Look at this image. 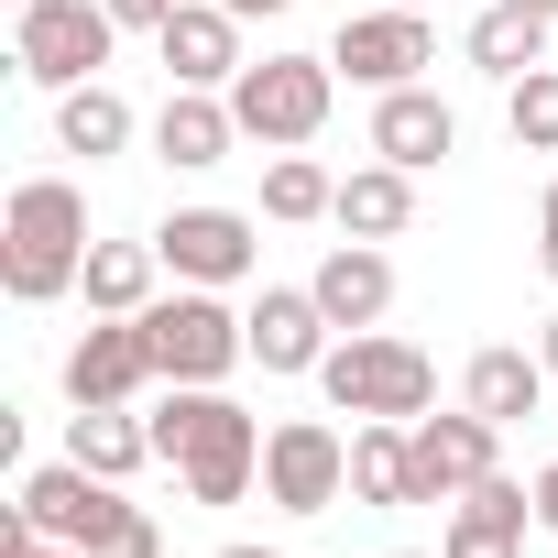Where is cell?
<instances>
[{"label": "cell", "mask_w": 558, "mask_h": 558, "mask_svg": "<svg viewBox=\"0 0 558 558\" xmlns=\"http://www.w3.org/2000/svg\"><path fill=\"white\" fill-rule=\"evenodd\" d=\"M66 460H88L99 482H132V471L154 460V427H143L132 405H77V416H66Z\"/></svg>", "instance_id": "23"}, {"label": "cell", "mask_w": 558, "mask_h": 558, "mask_svg": "<svg viewBox=\"0 0 558 558\" xmlns=\"http://www.w3.org/2000/svg\"><path fill=\"white\" fill-rule=\"evenodd\" d=\"M547 34H558V23H536V12H504V0H493V12L460 34V56H471L482 77H504V88H514L525 66H547Z\"/></svg>", "instance_id": "25"}, {"label": "cell", "mask_w": 558, "mask_h": 558, "mask_svg": "<svg viewBox=\"0 0 558 558\" xmlns=\"http://www.w3.org/2000/svg\"><path fill=\"white\" fill-rule=\"evenodd\" d=\"M504 12H536V23H558V0H504Z\"/></svg>", "instance_id": "34"}, {"label": "cell", "mask_w": 558, "mask_h": 558, "mask_svg": "<svg viewBox=\"0 0 558 558\" xmlns=\"http://www.w3.org/2000/svg\"><path fill=\"white\" fill-rule=\"evenodd\" d=\"M318 395H329L340 416H395V427H416V416L438 405V362H427L416 340H395V329H340L329 362H318Z\"/></svg>", "instance_id": "3"}, {"label": "cell", "mask_w": 558, "mask_h": 558, "mask_svg": "<svg viewBox=\"0 0 558 558\" xmlns=\"http://www.w3.org/2000/svg\"><path fill=\"white\" fill-rule=\"evenodd\" d=\"M56 143H66V154H88V165H110V154H132V99H121L110 77H88V88H66V99H56Z\"/></svg>", "instance_id": "24"}, {"label": "cell", "mask_w": 558, "mask_h": 558, "mask_svg": "<svg viewBox=\"0 0 558 558\" xmlns=\"http://www.w3.org/2000/svg\"><path fill=\"white\" fill-rule=\"evenodd\" d=\"M12 12H23V0H12Z\"/></svg>", "instance_id": "39"}, {"label": "cell", "mask_w": 558, "mask_h": 558, "mask_svg": "<svg viewBox=\"0 0 558 558\" xmlns=\"http://www.w3.org/2000/svg\"><path fill=\"white\" fill-rule=\"evenodd\" d=\"M154 252L175 286H252V263H263V219L252 208H165L154 219Z\"/></svg>", "instance_id": "7"}, {"label": "cell", "mask_w": 558, "mask_h": 558, "mask_svg": "<svg viewBox=\"0 0 558 558\" xmlns=\"http://www.w3.org/2000/svg\"><path fill=\"white\" fill-rule=\"evenodd\" d=\"M154 56H165V77L175 88H230L252 56H241V12L230 0H175V23L154 34Z\"/></svg>", "instance_id": "14"}, {"label": "cell", "mask_w": 558, "mask_h": 558, "mask_svg": "<svg viewBox=\"0 0 558 558\" xmlns=\"http://www.w3.org/2000/svg\"><path fill=\"white\" fill-rule=\"evenodd\" d=\"M230 12H241V23H263V12H296V0H230Z\"/></svg>", "instance_id": "33"}, {"label": "cell", "mask_w": 558, "mask_h": 558, "mask_svg": "<svg viewBox=\"0 0 558 558\" xmlns=\"http://www.w3.org/2000/svg\"><path fill=\"white\" fill-rule=\"evenodd\" d=\"M558 384H547V362L536 351H514V340H493V351H471V373H460V405H482L493 427H514V416H536Z\"/></svg>", "instance_id": "21"}, {"label": "cell", "mask_w": 558, "mask_h": 558, "mask_svg": "<svg viewBox=\"0 0 558 558\" xmlns=\"http://www.w3.org/2000/svg\"><path fill=\"white\" fill-rule=\"evenodd\" d=\"M143 384H165L154 329H143V318H88L77 351H66V405H132Z\"/></svg>", "instance_id": "11"}, {"label": "cell", "mask_w": 558, "mask_h": 558, "mask_svg": "<svg viewBox=\"0 0 558 558\" xmlns=\"http://www.w3.org/2000/svg\"><path fill=\"white\" fill-rule=\"evenodd\" d=\"M536 263H547V286H558V175H547V197H536Z\"/></svg>", "instance_id": "30"}, {"label": "cell", "mask_w": 558, "mask_h": 558, "mask_svg": "<svg viewBox=\"0 0 558 558\" xmlns=\"http://www.w3.org/2000/svg\"><path fill=\"white\" fill-rule=\"evenodd\" d=\"M143 329H154L165 384H230V373L252 362V318H241L219 286H175V296H154Z\"/></svg>", "instance_id": "5"}, {"label": "cell", "mask_w": 558, "mask_h": 558, "mask_svg": "<svg viewBox=\"0 0 558 558\" xmlns=\"http://www.w3.org/2000/svg\"><path fill=\"white\" fill-rule=\"evenodd\" d=\"M329 219H340V241H405V230H416V175L373 154V165L340 175V208H329Z\"/></svg>", "instance_id": "20"}, {"label": "cell", "mask_w": 558, "mask_h": 558, "mask_svg": "<svg viewBox=\"0 0 558 558\" xmlns=\"http://www.w3.org/2000/svg\"><path fill=\"white\" fill-rule=\"evenodd\" d=\"M154 274H165L154 230H143V241H88L77 296H88V318H143V307H154Z\"/></svg>", "instance_id": "22"}, {"label": "cell", "mask_w": 558, "mask_h": 558, "mask_svg": "<svg viewBox=\"0 0 558 558\" xmlns=\"http://www.w3.org/2000/svg\"><path fill=\"white\" fill-rule=\"evenodd\" d=\"M219 558H286V547H219Z\"/></svg>", "instance_id": "35"}, {"label": "cell", "mask_w": 558, "mask_h": 558, "mask_svg": "<svg viewBox=\"0 0 558 558\" xmlns=\"http://www.w3.org/2000/svg\"><path fill=\"white\" fill-rule=\"evenodd\" d=\"M405 12H438V0H405Z\"/></svg>", "instance_id": "37"}, {"label": "cell", "mask_w": 558, "mask_h": 558, "mask_svg": "<svg viewBox=\"0 0 558 558\" xmlns=\"http://www.w3.org/2000/svg\"><path fill=\"white\" fill-rule=\"evenodd\" d=\"M110 23H121V34H165V23H175V0H110Z\"/></svg>", "instance_id": "29"}, {"label": "cell", "mask_w": 558, "mask_h": 558, "mask_svg": "<svg viewBox=\"0 0 558 558\" xmlns=\"http://www.w3.org/2000/svg\"><path fill=\"white\" fill-rule=\"evenodd\" d=\"M88 197L66 175H23L12 208H0V286H12L23 307H56L77 296V274H88Z\"/></svg>", "instance_id": "2"}, {"label": "cell", "mask_w": 558, "mask_h": 558, "mask_svg": "<svg viewBox=\"0 0 558 558\" xmlns=\"http://www.w3.org/2000/svg\"><path fill=\"white\" fill-rule=\"evenodd\" d=\"M536 525H547V536H558V460H547V471H536Z\"/></svg>", "instance_id": "31"}, {"label": "cell", "mask_w": 558, "mask_h": 558, "mask_svg": "<svg viewBox=\"0 0 558 558\" xmlns=\"http://www.w3.org/2000/svg\"><path fill=\"white\" fill-rule=\"evenodd\" d=\"M536 362H547V384H558V318H547V329H536Z\"/></svg>", "instance_id": "32"}, {"label": "cell", "mask_w": 558, "mask_h": 558, "mask_svg": "<svg viewBox=\"0 0 558 558\" xmlns=\"http://www.w3.org/2000/svg\"><path fill=\"white\" fill-rule=\"evenodd\" d=\"M329 99H340V66L329 56H263V66L230 77L241 143H263V154H307L329 132Z\"/></svg>", "instance_id": "4"}, {"label": "cell", "mask_w": 558, "mask_h": 558, "mask_svg": "<svg viewBox=\"0 0 558 558\" xmlns=\"http://www.w3.org/2000/svg\"><path fill=\"white\" fill-rule=\"evenodd\" d=\"M99 558H165V525H154V514H132V525H121Z\"/></svg>", "instance_id": "28"}, {"label": "cell", "mask_w": 558, "mask_h": 558, "mask_svg": "<svg viewBox=\"0 0 558 558\" xmlns=\"http://www.w3.org/2000/svg\"><path fill=\"white\" fill-rule=\"evenodd\" d=\"M329 66L351 77V88H416L427 66H438V23L427 12H405V0H384V12H351L340 23V45H329Z\"/></svg>", "instance_id": "10"}, {"label": "cell", "mask_w": 558, "mask_h": 558, "mask_svg": "<svg viewBox=\"0 0 558 558\" xmlns=\"http://www.w3.org/2000/svg\"><path fill=\"white\" fill-rule=\"evenodd\" d=\"M482 471H504V427L482 416V405H460V416H416V482H427V504H460Z\"/></svg>", "instance_id": "12"}, {"label": "cell", "mask_w": 558, "mask_h": 558, "mask_svg": "<svg viewBox=\"0 0 558 558\" xmlns=\"http://www.w3.org/2000/svg\"><path fill=\"white\" fill-rule=\"evenodd\" d=\"M241 318H252V362H263V373H318V362H329V340H340V329H329V307H318L307 286H263Z\"/></svg>", "instance_id": "17"}, {"label": "cell", "mask_w": 558, "mask_h": 558, "mask_svg": "<svg viewBox=\"0 0 558 558\" xmlns=\"http://www.w3.org/2000/svg\"><path fill=\"white\" fill-rule=\"evenodd\" d=\"M395 558H427V547H395Z\"/></svg>", "instance_id": "38"}, {"label": "cell", "mask_w": 558, "mask_h": 558, "mask_svg": "<svg viewBox=\"0 0 558 558\" xmlns=\"http://www.w3.org/2000/svg\"><path fill=\"white\" fill-rule=\"evenodd\" d=\"M12 504H23V514H34V536H56V547H110V536L143 514V504H132L121 482H99L88 460H45Z\"/></svg>", "instance_id": "8"}, {"label": "cell", "mask_w": 558, "mask_h": 558, "mask_svg": "<svg viewBox=\"0 0 558 558\" xmlns=\"http://www.w3.org/2000/svg\"><path fill=\"white\" fill-rule=\"evenodd\" d=\"M45 558H99V547H56V536H45Z\"/></svg>", "instance_id": "36"}, {"label": "cell", "mask_w": 558, "mask_h": 558, "mask_svg": "<svg viewBox=\"0 0 558 558\" xmlns=\"http://www.w3.org/2000/svg\"><path fill=\"white\" fill-rule=\"evenodd\" d=\"M307 296L329 307V329H384V307H395V252H384V241H329L318 274H307Z\"/></svg>", "instance_id": "16"}, {"label": "cell", "mask_w": 558, "mask_h": 558, "mask_svg": "<svg viewBox=\"0 0 558 558\" xmlns=\"http://www.w3.org/2000/svg\"><path fill=\"white\" fill-rule=\"evenodd\" d=\"M373 154L405 165V175H427V165L460 154V110H449L427 77H416V88H384V99H373Z\"/></svg>", "instance_id": "15"}, {"label": "cell", "mask_w": 558, "mask_h": 558, "mask_svg": "<svg viewBox=\"0 0 558 558\" xmlns=\"http://www.w3.org/2000/svg\"><path fill=\"white\" fill-rule=\"evenodd\" d=\"M340 208V175L318 165V154H263V219H329Z\"/></svg>", "instance_id": "26"}, {"label": "cell", "mask_w": 558, "mask_h": 558, "mask_svg": "<svg viewBox=\"0 0 558 558\" xmlns=\"http://www.w3.org/2000/svg\"><path fill=\"white\" fill-rule=\"evenodd\" d=\"M351 493V438L329 416H286V427H263V504H286V514H329Z\"/></svg>", "instance_id": "9"}, {"label": "cell", "mask_w": 558, "mask_h": 558, "mask_svg": "<svg viewBox=\"0 0 558 558\" xmlns=\"http://www.w3.org/2000/svg\"><path fill=\"white\" fill-rule=\"evenodd\" d=\"M230 143H241V110H230V88H165V110H154V154H165L175 175H208V165H230Z\"/></svg>", "instance_id": "18"}, {"label": "cell", "mask_w": 558, "mask_h": 558, "mask_svg": "<svg viewBox=\"0 0 558 558\" xmlns=\"http://www.w3.org/2000/svg\"><path fill=\"white\" fill-rule=\"evenodd\" d=\"M110 45H121V23H110V0H23L12 12V66L34 77V88H88L99 66H110Z\"/></svg>", "instance_id": "6"}, {"label": "cell", "mask_w": 558, "mask_h": 558, "mask_svg": "<svg viewBox=\"0 0 558 558\" xmlns=\"http://www.w3.org/2000/svg\"><path fill=\"white\" fill-rule=\"evenodd\" d=\"M143 427H154V460L186 482V504H241L263 482V416L230 405V384H165Z\"/></svg>", "instance_id": "1"}, {"label": "cell", "mask_w": 558, "mask_h": 558, "mask_svg": "<svg viewBox=\"0 0 558 558\" xmlns=\"http://www.w3.org/2000/svg\"><path fill=\"white\" fill-rule=\"evenodd\" d=\"M525 525H536V482H514V471H482V482L449 504V536H438V558H525Z\"/></svg>", "instance_id": "13"}, {"label": "cell", "mask_w": 558, "mask_h": 558, "mask_svg": "<svg viewBox=\"0 0 558 558\" xmlns=\"http://www.w3.org/2000/svg\"><path fill=\"white\" fill-rule=\"evenodd\" d=\"M504 132H514L525 154H558V66H525V77L504 88Z\"/></svg>", "instance_id": "27"}, {"label": "cell", "mask_w": 558, "mask_h": 558, "mask_svg": "<svg viewBox=\"0 0 558 558\" xmlns=\"http://www.w3.org/2000/svg\"><path fill=\"white\" fill-rule=\"evenodd\" d=\"M351 493H362L373 514H405V504H427V482H416V427H395V416H362V427H351Z\"/></svg>", "instance_id": "19"}]
</instances>
